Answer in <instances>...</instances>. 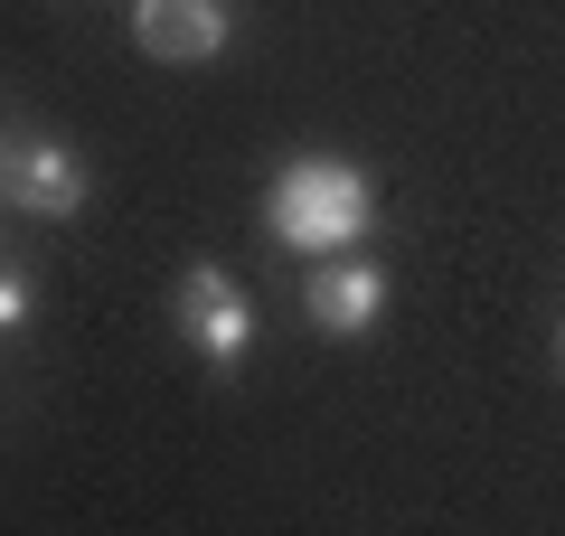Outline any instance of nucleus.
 <instances>
[{
    "mask_svg": "<svg viewBox=\"0 0 565 536\" xmlns=\"http://www.w3.org/2000/svg\"><path fill=\"white\" fill-rule=\"evenodd\" d=\"M264 236L282 245V255H359L367 226H377V179L359 170V160L340 151H292L274 179H264Z\"/></svg>",
    "mask_w": 565,
    "mask_h": 536,
    "instance_id": "f257e3e1",
    "label": "nucleus"
},
{
    "mask_svg": "<svg viewBox=\"0 0 565 536\" xmlns=\"http://www.w3.org/2000/svg\"><path fill=\"white\" fill-rule=\"evenodd\" d=\"M170 330H180V349L199 357L207 377H236L245 357H255V292H245L226 264H189L180 282H170Z\"/></svg>",
    "mask_w": 565,
    "mask_h": 536,
    "instance_id": "f03ea898",
    "label": "nucleus"
},
{
    "mask_svg": "<svg viewBox=\"0 0 565 536\" xmlns=\"http://www.w3.org/2000/svg\"><path fill=\"white\" fill-rule=\"evenodd\" d=\"M0 207H20L39 226H66L95 207V160L57 132H10L0 141Z\"/></svg>",
    "mask_w": 565,
    "mask_h": 536,
    "instance_id": "7ed1b4c3",
    "label": "nucleus"
},
{
    "mask_svg": "<svg viewBox=\"0 0 565 536\" xmlns=\"http://www.w3.org/2000/svg\"><path fill=\"white\" fill-rule=\"evenodd\" d=\"M386 301H396V274H386L377 255H321L302 274V320L321 339H377L386 330Z\"/></svg>",
    "mask_w": 565,
    "mask_h": 536,
    "instance_id": "20e7f679",
    "label": "nucleus"
},
{
    "mask_svg": "<svg viewBox=\"0 0 565 536\" xmlns=\"http://www.w3.org/2000/svg\"><path fill=\"white\" fill-rule=\"evenodd\" d=\"M132 47L151 66H207L236 47V10L226 0H132Z\"/></svg>",
    "mask_w": 565,
    "mask_h": 536,
    "instance_id": "39448f33",
    "label": "nucleus"
},
{
    "mask_svg": "<svg viewBox=\"0 0 565 536\" xmlns=\"http://www.w3.org/2000/svg\"><path fill=\"white\" fill-rule=\"evenodd\" d=\"M29 320H39V282H29L20 264H0V339H20Z\"/></svg>",
    "mask_w": 565,
    "mask_h": 536,
    "instance_id": "423d86ee",
    "label": "nucleus"
},
{
    "mask_svg": "<svg viewBox=\"0 0 565 536\" xmlns=\"http://www.w3.org/2000/svg\"><path fill=\"white\" fill-rule=\"evenodd\" d=\"M556 377H565V320H556Z\"/></svg>",
    "mask_w": 565,
    "mask_h": 536,
    "instance_id": "0eeeda50",
    "label": "nucleus"
},
{
    "mask_svg": "<svg viewBox=\"0 0 565 536\" xmlns=\"http://www.w3.org/2000/svg\"><path fill=\"white\" fill-rule=\"evenodd\" d=\"M0 141H10V132H0Z\"/></svg>",
    "mask_w": 565,
    "mask_h": 536,
    "instance_id": "6e6552de",
    "label": "nucleus"
}]
</instances>
